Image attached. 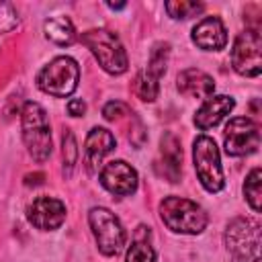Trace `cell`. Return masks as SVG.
<instances>
[{
	"instance_id": "cell-28",
	"label": "cell",
	"mask_w": 262,
	"mask_h": 262,
	"mask_svg": "<svg viewBox=\"0 0 262 262\" xmlns=\"http://www.w3.org/2000/svg\"><path fill=\"white\" fill-rule=\"evenodd\" d=\"M106 6H108V8H113V10H121V8H125L127 4H125V2H119V4H113V2H106Z\"/></svg>"
},
{
	"instance_id": "cell-8",
	"label": "cell",
	"mask_w": 262,
	"mask_h": 262,
	"mask_svg": "<svg viewBox=\"0 0 262 262\" xmlns=\"http://www.w3.org/2000/svg\"><path fill=\"white\" fill-rule=\"evenodd\" d=\"M231 66L239 76L256 78L262 72V37L258 29L239 33L231 47Z\"/></svg>"
},
{
	"instance_id": "cell-25",
	"label": "cell",
	"mask_w": 262,
	"mask_h": 262,
	"mask_svg": "<svg viewBox=\"0 0 262 262\" xmlns=\"http://www.w3.org/2000/svg\"><path fill=\"white\" fill-rule=\"evenodd\" d=\"M102 115H104V119H106V121H121V119H123V115H131V111H129V106H127L125 102L113 100V102L104 104Z\"/></svg>"
},
{
	"instance_id": "cell-9",
	"label": "cell",
	"mask_w": 262,
	"mask_h": 262,
	"mask_svg": "<svg viewBox=\"0 0 262 262\" xmlns=\"http://www.w3.org/2000/svg\"><path fill=\"white\" fill-rule=\"evenodd\" d=\"M223 141L227 156H248L254 154L260 145V129L248 117H233L225 125Z\"/></svg>"
},
{
	"instance_id": "cell-22",
	"label": "cell",
	"mask_w": 262,
	"mask_h": 262,
	"mask_svg": "<svg viewBox=\"0 0 262 262\" xmlns=\"http://www.w3.org/2000/svg\"><path fill=\"white\" fill-rule=\"evenodd\" d=\"M135 92L141 100L145 102H154L158 98V92H160V80H156L154 76H149L147 72H141L137 78H135Z\"/></svg>"
},
{
	"instance_id": "cell-14",
	"label": "cell",
	"mask_w": 262,
	"mask_h": 262,
	"mask_svg": "<svg viewBox=\"0 0 262 262\" xmlns=\"http://www.w3.org/2000/svg\"><path fill=\"white\" fill-rule=\"evenodd\" d=\"M235 106V100L227 94H217V96H209L201 108L196 111L194 115V125L201 129V131H209L213 129L215 125L221 123V119L225 115H229Z\"/></svg>"
},
{
	"instance_id": "cell-13",
	"label": "cell",
	"mask_w": 262,
	"mask_h": 262,
	"mask_svg": "<svg viewBox=\"0 0 262 262\" xmlns=\"http://www.w3.org/2000/svg\"><path fill=\"white\" fill-rule=\"evenodd\" d=\"M115 135L104 127H92L84 143V162L88 172H96L102 158L115 149Z\"/></svg>"
},
{
	"instance_id": "cell-21",
	"label": "cell",
	"mask_w": 262,
	"mask_h": 262,
	"mask_svg": "<svg viewBox=\"0 0 262 262\" xmlns=\"http://www.w3.org/2000/svg\"><path fill=\"white\" fill-rule=\"evenodd\" d=\"M203 10H205V4L203 2H194V0H172V2H166V12L176 20H184V18L196 16Z\"/></svg>"
},
{
	"instance_id": "cell-23",
	"label": "cell",
	"mask_w": 262,
	"mask_h": 262,
	"mask_svg": "<svg viewBox=\"0 0 262 262\" xmlns=\"http://www.w3.org/2000/svg\"><path fill=\"white\" fill-rule=\"evenodd\" d=\"M61 156H63V172L66 174H72V168L76 166V160H78V145H76V137L72 131H66L63 133V139H61Z\"/></svg>"
},
{
	"instance_id": "cell-15",
	"label": "cell",
	"mask_w": 262,
	"mask_h": 262,
	"mask_svg": "<svg viewBox=\"0 0 262 262\" xmlns=\"http://www.w3.org/2000/svg\"><path fill=\"white\" fill-rule=\"evenodd\" d=\"M180 162H182V147L176 135L166 133L160 141V160H158V172L170 180L178 182L180 178Z\"/></svg>"
},
{
	"instance_id": "cell-11",
	"label": "cell",
	"mask_w": 262,
	"mask_h": 262,
	"mask_svg": "<svg viewBox=\"0 0 262 262\" xmlns=\"http://www.w3.org/2000/svg\"><path fill=\"white\" fill-rule=\"evenodd\" d=\"M27 219L41 231H53L66 221V205L53 196H37L27 209Z\"/></svg>"
},
{
	"instance_id": "cell-20",
	"label": "cell",
	"mask_w": 262,
	"mask_h": 262,
	"mask_svg": "<svg viewBox=\"0 0 262 262\" xmlns=\"http://www.w3.org/2000/svg\"><path fill=\"white\" fill-rule=\"evenodd\" d=\"M168 57H170V45L168 43H156L151 53H149V61H147V74L154 76L156 80H160L166 74V66H168Z\"/></svg>"
},
{
	"instance_id": "cell-27",
	"label": "cell",
	"mask_w": 262,
	"mask_h": 262,
	"mask_svg": "<svg viewBox=\"0 0 262 262\" xmlns=\"http://www.w3.org/2000/svg\"><path fill=\"white\" fill-rule=\"evenodd\" d=\"M41 180H43V174H41V172H37V174H27V176H25V184H27V186H31V184L37 186V184H41Z\"/></svg>"
},
{
	"instance_id": "cell-5",
	"label": "cell",
	"mask_w": 262,
	"mask_h": 262,
	"mask_svg": "<svg viewBox=\"0 0 262 262\" xmlns=\"http://www.w3.org/2000/svg\"><path fill=\"white\" fill-rule=\"evenodd\" d=\"M78 80H80L78 61L70 55H59L39 72L37 86L49 96L66 98L78 88Z\"/></svg>"
},
{
	"instance_id": "cell-19",
	"label": "cell",
	"mask_w": 262,
	"mask_h": 262,
	"mask_svg": "<svg viewBox=\"0 0 262 262\" xmlns=\"http://www.w3.org/2000/svg\"><path fill=\"white\" fill-rule=\"evenodd\" d=\"M244 194H246V201L252 207V211L260 213V209H262V170L260 168H254L248 174V178L244 182Z\"/></svg>"
},
{
	"instance_id": "cell-16",
	"label": "cell",
	"mask_w": 262,
	"mask_h": 262,
	"mask_svg": "<svg viewBox=\"0 0 262 262\" xmlns=\"http://www.w3.org/2000/svg\"><path fill=\"white\" fill-rule=\"evenodd\" d=\"M176 86H178V90L184 96H190V98H209V96H213L215 80L207 72H203V70L188 68V70H184V72L178 74Z\"/></svg>"
},
{
	"instance_id": "cell-26",
	"label": "cell",
	"mask_w": 262,
	"mask_h": 262,
	"mask_svg": "<svg viewBox=\"0 0 262 262\" xmlns=\"http://www.w3.org/2000/svg\"><path fill=\"white\" fill-rule=\"evenodd\" d=\"M68 113H70L72 117H82V115L86 113V102L80 100V98L70 100V102H68Z\"/></svg>"
},
{
	"instance_id": "cell-3",
	"label": "cell",
	"mask_w": 262,
	"mask_h": 262,
	"mask_svg": "<svg viewBox=\"0 0 262 262\" xmlns=\"http://www.w3.org/2000/svg\"><path fill=\"white\" fill-rule=\"evenodd\" d=\"M160 217L168 229L176 233H190V235L201 233L209 221L205 209L199 203L182 196H166L160 203Z\"/></svg>"
},
{
	"instance_id": "cell-6",
	"label": "cell",
	"mask_w": 262,
	"mask_h": 262,
	"mask_svg": "<svg viewBox=\"0 0 262 262\" xmlns=\"http://www.w3.org/2000/svg\"><path fill=\"white\" fill-rule=\"evenodd\" d=\"M192 160L203 188L209 192H219L225 186V178L215 139L209 135H199L192 143Z\"/></svg>"
},
{
	"instance_id": "cell-24",
	"label": "cell",
	"mask_w": 262,
	"mask_h": 262,
	"mask_svg": "<svg viewBox=\"0 0 262 262\" xmlns=\"http://www.w3.org/2000/svg\"><path fill=\"white\" fill-rule=\"evenodd\" d=\"M18 25V12L10 2H0V33H8Z\"/></svg>"
},
{
	"instance_id": "cell-12",
	"label": "cell",
	"mask_w": 262,
	"mask_h": 262,
	"mask_svg": "<svg viewBox=\"0 0 262 262\" xmlns=\"http://www.w3.org/2000/svg\"><path fill=\"white\" fill-rule=\"evenodd\" d=\"M192 43L205 51H219L227 45V31L219 16H205L192 27Z\"/></svg>"
},
{
	"instance_id": "cell-4",
	"label": "cell",
	"mask_w": 262,
	"mask_h": 262,
	"mask_svg": "<svg viewBox=\"0 0 262 262\" xmlns=\"http://www.w3.org/2000/svg\"><path fill=\"white\" fill-rule=\"evenodd\" d=\"M225 248L231 262L260 260V225L254 219L237 217L225 227Z\"/></svg>"
},
{
	"instance_id": "cell-2",
	"label": "cell",
	"mask_w": 262,
	"mask_h": 262,
	"mask_svg": "<svg viewBox=\"0 0 262 262\" xmlns=\"http://www.w3.org/2000/svg\"><path fill=\"white\" fill-rule=\"evenodd\" d=\"M80 41L90 49V53L96 57L98 66L106 74L119 76L127 72V66H129L127 51L115 33L106 29H92V31L82 33Z\"/></svg>"
},
{
	"instance_id": "cell-10",
	"label": "cell",
	"mask_w": 262,
	"mask_h": 262,
	"mask_svg": "<svg viewBox=\"0 0 262 262\" xmlns=\"http://www.w3.org/2000/svg\"><path fill=\"white\" fill-rule=\"evenodd\" d=\"M98 180H100V184H102L108 192H113V194H117V196H129V194H133V192L137 190V184H139L135 168H133L131 164L123 162V160H113V162H108V164L100 170Z\"/></svg>"
},
{
	"instance_id": "cell-17",
	"label": "cell",
	"mask_w": 262,
	"mask_h": 262,
	"mask_svg": "<svg viewBox=\"0 0 262 262\" xmlns=\"http://www.w3.org/2000/svg\"><path fill=\"white\" fill-rule=\"evenodd\" d=\"M151 231L145 225H139L135 229L133 242L127 250L125 262H156V250L151 246Z\"/></svg>"
},
{
	"instance_id": "cell-7",
	"label": "cell",
	"mask_w": 262,
	"mask_h": 262,
	"mask_svg": "<svg viewBox=\"0 0 262 262\" xmlns=\"http://www.w3.org/2000/svg\"><path fill=\"white\" fill-rule=\"evenodd\" d=\"M88 223H90V229H92V235L96 239L100 254L117 256L123 250L127 233L123 229V223L113 211L104 207H92L88 213Z\"/></svg>"
},
{
	"instance_id": "cell-1",
	"label": "cell",
	"mask_w": 262,
	"mask_h": 262,
	"mask_svg": "<svg viewBox=\"0 0 262 262\" xmlns=\"http://www.w3.org/2000/svg\"><path fill=\"white\" fill-rule=\"evenodd\" d=\"M23 141L35 162H45L51 156V127L45 108L39 102H25L20 111Z\"/></svg>"
},
{
	"instance_id": "cell-18",
	"label": "cell",
	"mask_w": 262,
	"mask_h": 262,
	"mask_svg": "<svg viewBox=\"0 0 262 262\" xmlns=\"http://www.w3.org/2000/svg\"><path fill=\"white\" fill-rule=\"evenodd\" d=\"M45 37L55 45H72L76 41V29L68 16H53L47 18L43 25Z\"/></svg>"
}]
</instances>
